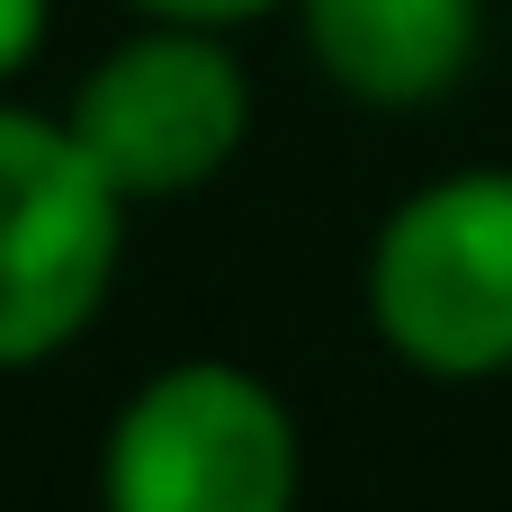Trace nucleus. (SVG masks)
Listing matches in <instances>:
<instances>
[{"label":"nucleus","instance_id":"nucleus-6","mask_svg":"<svg viewBox=\"0 0 512 512\" xmlns=\"http://www.w3.org/2000/svg\"><path fill=\"white\" fill-rule=\"evenodd\" d=\"M45 9L54 0H0V81H18L45 45Z\"/></svg>","mask_w":512,"mask_h":512},{"label":"nucleus","instance_id":"nucleus-7","mask_svg":"<svg viewBox=\"0 0 512 512\" xmlns=\"http://www.w3.org/2000/svg\"><path fill=\"white\" fill-rule=\"evenodd\" d=\"M135 18H180V27H243V18H270L279 0H126Z\"/></svg>","mask_w":512,"mask_h":512},{"label":"nucleus","instance_id":"nucleus-3","mask_svg":"<svg viewBox=\"0 0 512 512\" xmlns=\"http://www.w3.org/2000/svg\"><path fill=\"white\" fill-rule=\"evenodd\" d=\"M126 261V198L63 117L0 99V369L81 342Z\"/></svg>","mask_w":512,"mask_h":512},{"label":"nucleus","instance_id":"nucleus-5","mask_svg":"<svg viewBox=\"0 0 512 512\" xmlns=\"http://www.w3.org/2000/svg\"><path fill=\"white\" fill-rule=\"evenodd\" d=\"M315 72L360 108H432L486 45V0H297Z\"/></svg>","mask_w":512,"mask_h":512},{"label":"nucleus","instance_id":"nucleus-1","mask_svg":"<svg viewBox=\"0 0 512 512\" xmlns=\"http://www.w3.org/2000/svg\"><path fill=\"white\" fill-rule=\"evenodd\" d=\"M297 477V414L243 360L153 369L99 441V512H297Z\"/></svg>","mask_w":512,"mask_h":512},{"label":"nucleus","instance_id":"nucleus-2","mask_svg":"<svg viewBox=\"0 0 512 512\" xmlns=\"http://www.w3.org/2000/svg\"><path fill=\"white\" fill-rule=\"evenodd\" d=\"M369 324L378 342L441 378L477 387L512 369V171H450L387 207L369 243Z\"/></svg>","mask_w":512,"mask_h":512},{"label":"nucleus","instance_id":"nucleus-4","mask_svg":"<svg viewBox=\"0 0 512 512\" xmlns=\"http://www.w3.org/2000/svg\"><path fill=\"white\" fill-rule=\"evenodd\" d=\"M63 126L81 135V153L108 171V189L126 207H153V198H189L207 189L243 135H252V81L225 45V27H180V18H144L135 36H117Z\"/></svg>","mask_w":512,"mask_h":512}]
</instances>
